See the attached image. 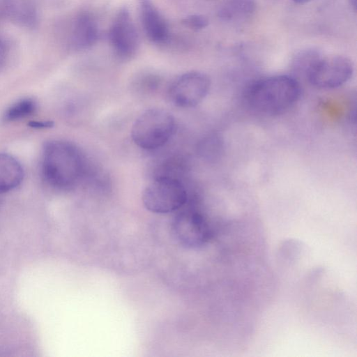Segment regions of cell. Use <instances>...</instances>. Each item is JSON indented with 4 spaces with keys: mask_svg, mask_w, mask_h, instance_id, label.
Returning <instances> with one entry per match:
<instances>
[{
    "mask_svg": "<svg viewBox=\"0 0 357 357\" xmlns=\"http://www.w3.org/2000/svg\"><path fill=\"white\" fill-rule=\"evenodd\" d=\"M36 109V102L34 100L29 98L20 99L6 110L3 118L7 122L15 121L32 114Z\"/></svg>",
    "mask_w": 357,
    "mask_h": 357,
    "instance_id": "15",
    "label": "cell"
},
{
    "mask_svg": "<svg viewBox=\"0 0 357 357\" xmlns=\"http://www.w3.org/2000/svg\"><path fill=\"white\" fill-rule=\"evenodd\" d=\"M142 26L147 37L153 42L162 43L167 39V24L151 0H139Z\"/></svg>",
    "mask_w": 357,
    "mask_h": 357,
    "instance_id": "9",
    "label": "cell"
},
{
    "mask_svg": "<svg viewBox=\"0 0 357 357\" xmlns=\"http://www.w3.org/2000/svg\"><path fill=\"white\" fill-rule=\"evenodd\" d=\"M183 24L193 30H201L208 26V20L203 15H192L185 18Z\"/></svg>",
    "mask_w": 357,
    "mask_h": 357,
    "instance_id": "17",
    "label": "cell"
},
{
    "mask_svg": "<svg viewBox=\"0 0 357 357\" xmlns=\"http://www.w3.org/2000/svg\"><path fill=\"white\" fill-rule=\"evenodd\" d=\"M295 3H298V4H305V3H307L310 1H311L312 0H293Z\"/></svg>",
    "mask_w": 357,
    "mask_h": 357,
    "instance_id": "20",
    "label": "cell"
},
{
    "mask_svg": "<svg viewBox=\"0 0 357 357\" xmlns=\"http://www.w3.org/2000/svg\"><path fill=\"white\" fill-rule=\"evenodd\" d=\"M255 0H227L220 8L218 15L226 22H241L248 20L255 13Z\"/></svg>",
    "mask_w": 357,
    "mask_h": 357,
    "instance_id": "13",
    "label": "cell"
},
{
    "mask_svg": "<svg viewBox=\"0 0 357 357\" xmlns=\"http://www.w3.org/2000/svg\"><path fill=\"white\" fill-rule=\"evenodd\" d=\"M220 142L217 136H209L202 143V153L208 158H214L222 148Z\"/></svg>",
    "mask_w": 357,
    "mask_h": 357,
    "instance_id": "16",
    "label": "cell"
},
{
    "mask_svg": "<svg viewBox=\"0 0 357 357\" xmlns=\"http://www.w3.org/2000/svg\"><path fill=\"white\" fill-rule=\"evenodd\" d=\"M109 39L119 56L126 59L135 53L139 45V36L126 8L117 13L109 31Z\"/></svg>",
    "mask_w": 357,
    "mask_h": 357,
    "instance_id": "8",
    "label": "cell"
},
{
    "mask_svg": "<svg viewBox=\"0 0 357 357\" xmlns=\"http://www.w3.org/2000/svg\"><path fill=\"white\" fill-rule=\"evenodd\" d=\"M98 27L93 17L82 13L76 18L70 36L74 49L84 50L94 45L98 38Z\"/></svg>",
    "mask_w": 357,
    "mask_h": 357,
    "instance_id": "11",
    "label": "cell"
},
{
    "mask_svg": "<svg viewBox=\"0 0 357 357\" xmlns=\"http://www.w3.org/2000/svg\"><path fill=\"white\" fill-rule=\"evenodd\" d=\"M86 170L85 158L74 144L54 140L44 145L41 172L50 186L59 190L70 189L78 183Z\"/></svg>",
    "mask_w": 357,
    "mask_h": 357,
    "instance_id": "1",
    "label": "cell"
},
{
    "mask_svg": "<svg viewBox=\"0 0 357 357\" xmlns=\"http://www.w3.org/2000/svg\"><path fill=\"white\" fill-rule=\"evenodd\" d=\"M144 207L155 213H169L182 208L188 201L187 190L176 177L159 175L144 190Z\"/></svg>",
    "mask_w": 357,
    "mask_h": 357,
    "instance_id": "4",
    "label": "cell"
},
{
    "mask_svg": "<svg viewBox=\"0 0 357 357\" xmlns=\"http://www.w3.org/2000/svg\"><path fill=\"white\" fill-rule=\"evenodd\" d=\"M321 57L320 52L314 48H307L298 52L291 61L293 77L296 79L298 77L307 79L312 70Z\"/></svg>",
    "mask_w": 357,
    "mask_h": 357,
    "instance_id": "14",
    "label": "cell"
},
{
    "mask_svg": "<svg viewBox=\"0 0 357 357\" xmlns=\"http://www.w3.org/2000/svg\"><path fill=\"white\" fill-rule=\"evenodd\" d=\"M172 231L177 241L186 248L199 247L211 236V229L206 218L195 210L178 213L173 221Z\"/></svg>",
    "mask_w": 357,
    "mask_h": 357,
    "instance_id": "7",
    "label": "cell"
},
{
    "mask_svg": "<svg viewBox=\"0 0 357 357\" xmlns=\"http://www.w3.org/2000/svg\"><path fill=\"white\" fill-rule=\"evenodd\" d=\"M24 178L21 163L8 153H0V194L18 187Z\"/></svg>",
    "mask_w": 357,
    "mask_h": 357,
    "instance_id": "12",
    "label": "cell"
},
{
    "mask_svg": "<svg viewBox=\"0 0 357 357\" xmlns=\"http://www.w3.org/2000/svg\"><path fill=\"white\" fill-rule=\"evenodd\" d=\"M301 86L293 76L275 75L253 83L248 89L245 99L255 111L275 115L291 108L299 99Z\"/></svg>",
    "mask_w": 357,
    "mask_h": 357,
    "instance_id": "2",
    "label": "cell"
},
{
    "mask_svg": "<svg viewBox=\"0 0 357 357\" xmlns=\"http://www.w3.org/2000/svg\"><path fill=\"white\" fill-rule=\"evenodd\" d=\"M4 16L3 8L2 4V0H0V17Z\"/></svg>",
    "mask_w": 357,
    "mask_h": 357,
    "instance_id": "21",
    "label": "cell"
},
{
    "mask_svg": "<svg viewBox=\"0 0 357 357\" xmlns=\"http://www.w3.org/2000/svg\"><path fill=\"white\" fill-rule=\"evenodd\" d=\"M353 73V63L347 57L340 55L322 56L312 70L307 80L319 89H335L349 81Z\"/></svg>",
    "mask_w": 357,
    "mask_h": 357,
    "instance_id": "6",
    "label": "cell"
},
{
    "mask_svg": "<svg viewBox=\"0 0 357 357\" xmlns=\"http://www.w3.org/2000/svg\"><path fill=\"white\" fill-rule=\"evenodd\" d=\"M54 125L52 121H32L29 123V126L34 128H51Z\"/></svg>",
    "mask_w": 357,
    "mask_h": 357,
    "instance_id": "18",
    "label": "cell"
},
{
    "mask_svg": "<svg viewBox=\"0 0 357 357\" xmlns=\"http://www.w3.org/2000/svg\"><path fill=\"white\" fill-rule=\"evenodd\" d=\"M4 16L19 26L36 28L39 22V14L36 0H2Z\"/></svg>",
    "mask_w": 357,
    "mask_h": 357,
    "instance_id": "10",
    "label": "cell"
},
{
    "mask_svg": "<svg viewBox=\"0 0 357 357\" xmlns=\"http://www.w3.org/2000/svg\"><path fill=\"white\" fill-rule=\"evenodd\" d=\"M211 80L204 73L190 71L176 77L168 89L171 102L181 108H191L199 105L207 96Z\"/></svg>",
    "mask_w": 357,
    "mask_h": 357,
    "instance_id": "5",
    "label": "cell"
},
{
    "mask_svg": "<svg viewBox=\"0 0 357 357\" xmlns=\"http://www.w3.org/2000/svg\"><path fill=\"white\" fill-rule=\"evenodd\" d=\"M351 6L353 7V9L356 10V0H349Z\"/></svg>",
    "mask_w": 357,
    "mask_h": 357,
    "instance_id": "22",
    "label": "cell"
},
{
    "mask_svg": "<svg viewBox=\"0 0 357 357\" xmlns=\"http://www.w3.org/2000/svg\"><path fill=\"white\" fill-rule=\"evenodd\" d=\"M174 117L169 112L151 108L142 112L131 128L133 142L144 150H155L163 146L174 135Z\"/></svg>",
    "mask_w": 357,
    "mask_h": 357,
    "instance_id": "3",
    "label": "cell"
},
{
    "mask_svg": "<svg viewBox=\"0 0 357 357\" xmlns=\"http://www.w3.org/2000/svg\"><path fill=\"white\" fill-rule=\"evenodd\" d=\"M7 56V49L6 46L3 41V40L0 38V68L3 64Z\"/></svg>",
    "mask_w": 357,
    "mask_h": 357,
    "instance_id": "19",
    "label": "cell"
}]
</instances>
